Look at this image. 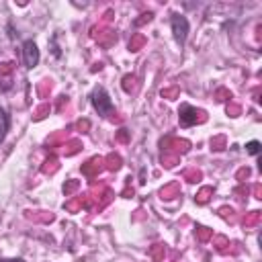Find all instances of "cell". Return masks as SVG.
<instances>
[{"label":"cell","mask_w":262,"mask_h":262,"mask_svg":"<svg viewBox=\"0 0 262 262\" xmlns=\"http://www.w3.org/2000/svg\"><path fill=\"white\" fill-rule=\"evenodd\" d=\"M199 115H201V111H196V108L190 106V104H182V106L178 108V121H180L182 127L194 125V123L199 121Z\"/></svg>","instance_id":"4"},{"label":"cell","mask_w":262,"mask_h":262,"mask_svg":"<svg viewBox=\"0 0 262 262\" xmlns=\"http://www.w3.org/2000/svg\"><path fill=\"white\" fill-rule=\"evenodd\" d=\"M23 63H25V68H29V70L39 63V47H37V43L31 41V39L23 43Z\"/></svg>","instance_id":"3"},{"label":"cell","mask_w":262,"mask_h":262,"mask_svg":"<svg viewBox=\"0 0 262 262\" xmlns=\"http://www.w3.org/2000/svg\"><path fill=\"white\" fill-rule=\"evenodd\" d=\"M170 29H172V33H174V39H176L180 45H184V43H186V37H188V20H186V16H182V14H172V18H170Z\"/></svg>","instance_id":"2"},{"label":"cell","mask_w":262,"mask_h":262,"mask_svg":"<svg viewBox=\"0 0 262 262\" xmlns=\"http://www.w3.org/2000/svg\"><path fill=\"white\" fill-rule=\"evenodd\" d=\"M0 262H25L23 258H0Z\"/></svg>","instance_id":"7"},{"label":"cell","mask_w":262,"mask_h":262,"mask_svg":"<svg viewBox=\"0 0 262 262\" xmlns=\"http://www.w3.org/2000/svg\"><path fill=\"white\" fill-rule=\"evenodd\" d=\"M246 151L252 154V156H258L260 154V141H256V139L254 141H248L246 143Z\"/></svg>","instance_id":"6"},{"label":"cell","mask_w":262,"mask_h":262,"mask_svg":"<svg viewBox=\"0 0 262 262\" xmlns=\"http://www.w3.org/2000/svg\"><path fill=\"white\" fill-rule=\"evenodd\" d=\"M8 127H10V117H8V113L0 106V143L4 141V137H6V133H8Z\"/></svg>","instance_id":"5"},{"label":"cell","mask_w":262,"mask_h":262,"mask_svg":"<svg viewBox=\"0 0 262 262\" xmlns=\"http://www.w3.org/2000/svg\"><path fill=\"white\" fill-rule=\"evenodd\" d=\"M90 102H92L94 111H96L98 115H102V117H111V115L115 113V104H113L108 92H106L102 86H96V88L92 90V94H90Z\"/></svg>","instance_id":"1"}]
</instances>
